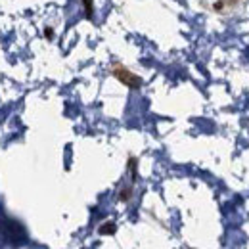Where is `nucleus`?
Returning <instances> with one entry per match:
<instances>
[{
	"label": "nucleus",
	"instance_id": "5",
	"mask_svg": "<svg viewBox=\"0 0 249 249\" xmlns=\"http://www.w3.org/2000/svg\"><path fill=\"white\" fill-rule=\"evenodd\" d=\"M44 35H46L48 39H52V37H54V31H52L50 27H46V31H44Z\"/></svg>",
	"mask_w": 249,
	"mask_h": 249
},
{
	"label": "nucleus",
	"instance_id": "3",
	"mask_svg": "<svg viewBox=\"0 0 249 249\" xmlns=\"http://www.w3.org/2000/svg\"><path fill=\"white\" fill-rule=\"evenodd\" d=\"M83 4H85V14H87V17H92V14H94L92 0H83Z\"/></svg>",
	"mask_w": 249,
	"mask_h": 249
},
{
	"label": "nucleus",
	"instance_id": "1",
	"mask_svg": "<svg viewBox=\"0 0 249 249\" xmlns=\"http://www.w3.org/2000/svg\"><path fill=\"white\" fill-rule=\"evenodd\" d=\"M111 75H113L121 85H125V87H129V88H140V87H142V79H140L138 75H134L131 69H127L125 65H121V63H115V65L111 67Z\"/></svg>",
	"mask_w": 249,
	"mask_h": 249
},
{
	"label": "nucleus",
	"instance_id": "4",
	"mask_svg": "<svg viewBox=\"0 0 249 249\" xmlns=\"http://www.w3.org/2000/svg\"><path fill=\"white\" fill-rule=\"evenodd\" d=\"M131 194H132L131 188H123L121 194H119V199H121V201H129V199H131Z\"/></svg>",
	"mask_w": 249,
	"mask_h": 249
},
{
	"label": "nucleus",
	"instance_id": "2",
	"mask_svg": "<svg viewBox=\"0 0 249 249\" xmlns=\"http://www.w3.org/2000/svg\"><path fill=\"white\" fill-rule=\"evenodd\" d=\"M98 232L102 236H107V234H113L115 232V224L113 222H105V224H102L98 228Z\"/></svg>",
	"mask_w": 249,
	"mask_h": 249
}]
</instances>
